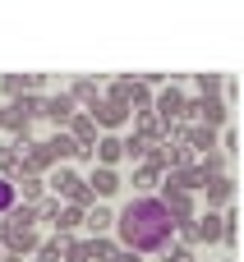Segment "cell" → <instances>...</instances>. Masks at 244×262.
Masks as SVG:
<instances>
[{"label": "cell", "mask_w": 244, "mask_h": 262, "mask_svg": "<svg viewBox=\"0 0 244 262\" xmlns=\"http://www.w3.org/2000/svg\"><path fill=\"white\" fill-rule=\"evenodd\" d=\"M115 230H120V239L134 253H161L171 244V235H175V221H171V212H166L161 198H134L115 216Z\"/></svg>", "instance_id": "obj_1"}, {"label": "cell", "mask_w": 244, "mask_h": 262, "mask_svg": "<svg viewBox=\"0 0 244 262\" xmlns=\"http://www.w3.org/2000/svg\"><path fill=\"white\" fill-rule=\"evenodd\" d=\"M161 203H166V212H171V221H175V226H185V221L194 216L189 193H185V189H175V184H166V180H161Z\"/></svg>", "instance_id": "obj_2"}, {"label": "cell", "mask_w": 244, "mask_h": 262, "mask_svg": "<svg viewBox=\"0 0 244 262\" xmlns=\"http://www.w3.org/2000/svg\"><path fill=\"white\" fill-rule=\"evenodd\" d=\"M88 115H92L97 124H106V129H120V124L129 120V106H120V101H111V97H101V101H97V106H92Z\"/></svg>", "instance_id": "obj_3"}, {"label": "cell", "mask_w": 244, "mask_h": 262, "mask_svg": "<svg viewBox=\"0 0 244 262\" xmlns=\"http://www.w3.org/2000/svg\"><path fill=\"white\" fill-rule=\"evenodd\" d=\"M231 193H235V180H231V175H217V180H208V189H203V198H208V212H221V207L231 203Z\"/></svg>", "instance_id": "obj_4"}, {"label": "cell", "mask_w": 244, "mask_h": 262, "mask_svg": "<svg viewBox=\"0 0 244 262\" xmlns=\"http://www.w3.org/2000/svg\"><path fill=\"white\" fill-rule=\"evenodd\" d=\"M180 115H185V97H180L175 88H166V92L157 97V120H161V124H180Z\"/></svg>", "instance_id": "obj_5"}, {"label": "cell", "mask_w": 244, "mask_h": 262, "mask_svg": "<svg viewBox=\"0 0 244 262\" xmlns=\"http://www.w3.org/2000/svg\"><path fill=\"white\" fill-rule=\"evenodd\" d=\"M166 184H175V189L194 193V189H208V175H203V166L194 161V166H185V170H171V180H166Z\"/></svg>", "instance_id": "obj_6"}, {"label": "cell", "mask_w": 244, "mask_h": 262, "mask_svg": "<svg viewBox=\"0 0 244 262\" xmlns=\"http://www.w3.org/2000/svg\"><path fill=\"white\" fill-rule=\"evenodd\" d=\"M88 189H92V193H97V203H101V198H111V193L120 189V175H115L111 166H97V170H92V180H88Z\"/></svg>", "instance_id": "obj_7"}, {"label": "cell", "mask_w": 244, "mask_h": 262, "mask_svg": "<svg viewBox=\"0 0 244 262\" xmlns=\"http://www.w3.org/2000/svg\"><path fill=\"white\" fill-rule=\"evenodd\" d=\"M0 124H5V129H9L14 138H23V143H28V111H23L18 101H14L9 111H0Z\"/></svg>", "instance_id": "obj_8"}, {"label": "cell", "mask_w": 244, "mask_h": 262, "mask_svg": "<svg viewBox=\"0 0 244 262\" xmlns=\"http://www.w3.org/2000/svg\"><path fill=\"white\" fill-rule=\"evenodd\" d=\"M69 138H74L78 147H92V138H97V120H92V115H74V120H69Z\"/></svg>", "instance_id": "obj_9"}, {"label": "cell", "mask_w": 244, "mask_h": 262, "mask_svg": "<svg viewBox=\"0 0 244 262\" xmlns=\"http://www.w3.org/2000/svg\"><path fill=\"white\" fill-rule=\"evenodd\" d=\"M46 120H55V124H69V120H74V97H69V92L51 97V101H46Z\"/></svg>", "instance_id": "obj_10"}, {"label": "cell", "mask_w": 244, "mask_h": 262, "mask_svg": "<svg viewBox=\"0 0 244 262\" xmlns=\"http://www.w3.org/2000/svg\"><path fill=\"white\" fill-rule=\"evenodd\" d=\"M138 138H143V143H148V138H152V143H166V124H161L152 111H138Z\"/></svg>", "instance_id": "obj_11"}, {"label": "cell", "mask_w": 244, "mask_h": 262, "mask_svg": "<svg viewBox=\"0 0 244 262\" xmlns=\"http://www.w3.org/2000/svg\"><path fill=\"white\" fill-rule=\"evenodd\" d=\"M185 143H189L194 152H203V157H208V152H217V129H208V124H194Z\"/></svg>", "instance_id": "obj_12"}, {"label": "cell", "mask_w": 244, "mask_h": 262, "mask_svg": "<svg viewBox=\"0 0 244 262\" xmlns=\"http://www.w3.org/2000/svg\"><path fill=\"white\" fill-rule=\"evenodd\" d=\"M198 239H203V244H217V239H226V216L208 212V216L198 221Z\"/></svg>", "instance_id": "obj_13"}, {"label": "cell", "mask_w": 244, "mask_h": 262, "mask_svg": "<svg viewBox=\"0 0 244 262\" xmlns=\"http://www.w3.org/2000/svg\"><path fill=\"white\" fill-rule=\"evenodd\" d=\"M5 249H9L14 258H18V253H32V249H37V235H32V230H5Z\"/></svg>", "instance_id": "obj_14"}, {"label": "cell", "mask_w": 244, "mask_h": 262, "mask_svg": "<svg viewBox=\"0 0 244 262\" xmlns=\"http://www.w3.org/2000/svg\"><path fill=\"white\" fill-rule=\"evenodd\" d=\"M69 97H74V101H88V111H92V106L101 101V92H97V78H74Z\"/></svg>", "instance_id": "obj_15"}, {"label": "cell", "mask_w": 244, "mask_h": 262, "mask_svg": "<svg viewBox=\"0 0 244 262\" xmlns=\"http://www.w3.org/2000/svg\"><path fill=\"white\" fill-rule=\"evenodd\" d=\"M88 258H97V262H115V258H120V249H115L106 235H92V239H88Z\"/></svg>", "instance_id": "obj_16"}, {"label": "cell", "mask_w": 244, "mask_h": 262, "mask_svg": "<svg viewBox=\"0 0 244 262\" xmlns=\"http://www.w3.org/2000/svg\"><path fill=\"white\" fill-rule=\"evenodd\" d=\"M203 120H208V129H221L226 124V101L221 97H203Z\"/></svg>", "instance_id": "obj_17"}, {"label": "cell", "mask_w": 244, "mask_h": 262, "mask_svg": "<svg viewBox=\"0 0 244 262\" xmlns=\"http://www.w3.org/2000/svg\"><path fill=\"white\" fill-rule=\"evenodd\" d=\"M97 157H101V166L115 170V161L125 157V138H101V143H97Z\"/></svg>", "instance_id": "obj_18"}, {"label": "cell", "mask_w": 244, "mask_h": 262, "mask_svg": "<svg viewBox=\"0 0 244 262\" xmlns=\"http://www.w3.org/2000/svg\"><path fill=\"white\" fill-rule=\"evenodd\" d=\"M28 88H32V78H18V74H5V78H0V92H5V97H14V101H23V97H28Z\"/></svg>", "instance_id": "obj_19"}, {"label": "cell", "mask_w": 244, "mask_h": 262, "mask_svg": "<svg viewBox=\"0 0 244 262\" xmlns=\"http://www.w3.org/2000/svg\"><path fill=\"white\" fill-rule=\"evenodd\" d=\"M198 166H203V175H208V180H217V175H226L231 157H226V152H208V157H203Z\"/></svg>", "instance_id": "obj_20"}, {"label": "cell", "mask_w": 244, "mask_h": 262, "mask_svg": "<svg viewBox=\"0 0 244 262\" xmlns=\"http://www.w3.org/2000/svg\"><path fill=\"white\" fill-rule=\"evenodd\" d=\"M51 189H55V193H65V198H69V193H74V189H78V175H74V170H69V166H60V170H55V175H51Z\"/></svg>", "instance_id": "obj_21"}, {"label": "cell", "mask_w": 244, "mask_h": 262, "mask_svg": "<svg viewBox=\"0 0 244 262\" xmlns=\"http://www.w3.org/2000/svg\"><path fill=\"white\" fill-rule=\"evenodd\" d=\"M32 221H37L32 207H14V212L5 216V230H32Z\"/></svg>", "instance_id": "obj_22"}, {"label": "cell", "mask_w": 244, "mask_h": 262, "mask_svg": "<svg viewBox=\"0 0 244 262\" xmlns=\"http://www.w3.org/2000/svg\"><path fill=\"white\" fill-rule=\"evenodd\" d=\"M74 226H88V212L83 207H60V221H55V230H74Z\"/></svg>", "instance_id": "obj_23"}, {"label": "cell", "mask_w": 244, "mask_h": 262, "mask_svg": "<svg viewBox=\"0 0 244 262\" xmlns=\"http://www.w3.org/2000/svg\"><path fill=\"white\" fill-rule=\"evenodd\" d=\"M14 207H18V184L0 175V216H9Z\"/></svg>", "instance_id": "obj_24"}, {"label": "cell", "mask_w": 244, "mask_h": 262, "mask_svg": "<svg viewBox=\"0 0 244 262\" xmlns=\"http://www.w3.org/2000/svg\"><path fill=\"white\" fill-rule=\"evenodd\" d=\"M51 152H55V157H78V143H74V138L60 129V134L51 138Z\"/></svg>", "instance_id": "obj_25"}, {"label": "cell", "mask_w": 244, "mask_h": 262, "mask_svg": "<svg viewBox=\"0 0 244 262\" xmlns=\"http://www.w3.org/2000/svg\"><path fill=\"white\" fill-rule=\"evenodd\" d=\"M111 221H115V216H111V212H106V207H101V203H97V207H92V212H88V230H92V235H101V230H106V226H111Z\"/></svg>", "instance_id": "obj_26"}, {"label": "cell", "mask_w": 244, "mask_h": 262, "mask_svg": "<svg viewBox=\"0 0 244 262\" xmlns=\"http://www.w3.org/2000/svg\"><path fill=\"white\" fill-rule=\"evenodd\" d=\"M125 157H134V161H148V143H143L138 134H129V138H125Z\"/></svg>", "instance_id": "obj_27"}, {"label": "cell", "mask_w": 244, "mask_h": 262, "mask_svg": "<svg viewBox=\"0 0 244 262\" xmlns=\"http://www.w3.org/2000/svg\"><path fill=\"white\" fill-rule=\"evenodd\" d=\"M42 189H46V184H42L37 175H28V180L18 184V198H28V203H32V198H42Z\"/></svg>", "instance_id": "obj_28"}, {"label": "cell", "mask_w": 244, "mask_h": 262, "mask_svg": "<svg viewBox=\"0 0 244 262\" xmlns=\"http://www.w3.org/2000/svg\"><path fill=\"white\" fill-rule=\"evenodd\" d=\"M161 262H194V258H189L185 244H166V249H161Z\"/></svg>", "instance_id": "obj_29"}, {"label": "cell", "mask_w": 244, "mask_h": 262, "mask_svg": "<svg viewBox=\"0 0 244 262\" xmlns=\"http://www.w3.org/2000/svg\"><path fill=\"white\" fill-rule=\"evenodd\" d=\"M18 106H23L28 115H46V97H37V92H28V97H23Z\"/></svg>", "instance_id": "obj_30"}, {"label": "cell", "mask_w": 244, "mask_h": 262, "mask_svg": "<svg viewBox=\"0 0 244 262\" xmlns=\"http://www.w3.org/2000/svg\"><path fill=\"white\" fill-rule=\"evenodd\" d=\"M134 184H138V189H152V184H157V166H138V170H134Z\"/></svg>", "instance_id": "obj_31"}, {"label": "cell", "mask_w": 244, "mask_h": 262, "mask_svg": "<svg viewBox=\"0 0 244 262\" xmlns=\"http://www.w3.org/2000/svg\"><path fill=\"white\" fill-rule=\"evenodd\" d=\"M65 262H88V244H65Z\"/></svg>", "instance_id": "obj_32"}, {"label": "cell", "mask_w": 244, "mask_h": 262, "mask_svg": "<svg viewBox=\"0 0 244 262\" xmlns=\"http://www.w3.org/2000/svg\"><path fill=\"white\" fill-rule=\"evenodd\" d=\"M115 262H138V253H120V258H115Z\"/></svg>", "instance_id": "obj_33"}]
</instances>
